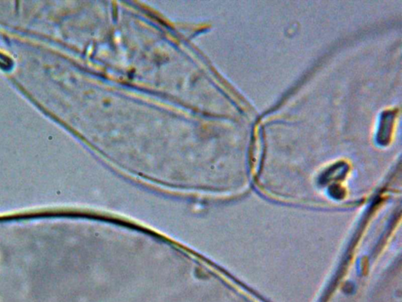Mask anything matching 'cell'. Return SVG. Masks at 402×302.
Segmentation results:
<instances>
[{"mask_svg": "<svg viewBox=\"0 0 402 302\" xmlns=\"http://www.w3.org/2000/svg\"><path fill=\"white\" fill-rule=\"evenodd\" d=\"M0 67L4 70H8L12 67L11 60L1 53H0Z\"/></svg>", "mask_w": 402, "mask_h": 302, "instance_id": "1", "label": "cell"}]
</instances>
